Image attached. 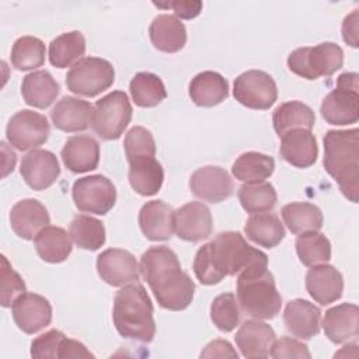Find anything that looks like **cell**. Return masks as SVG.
<instances>
[{
    "label": "cell",
    "instance_id": "18",
    "mask_svg": "<svg viewBox=\"0 0 359 359\" xmlns=\"http://www.w3.org/2000/svg\"><path fill=\"white\" fill-rule=\"evenodd\" d=\"M306 289L309 294L321 306L331 304L342 296V273L335 266L328 264L310 266L306 275Z\"/></svg>",
    "mask_w": 359,
    "mask_h": 359
},
{
    "label": "cell",
    "instance_id": "2",
    "mask_svg": "<svg viewBox=\"0 0 359 359\" xmlns=\"http://www.w3.org/2000/svg\"><path fill=\"white\" fill-rule=\"evenodd\" d=\"M139 271L160 307L180 311L192 303L195 283L181 269L180 259L171 248L157 245L146 250L140 257Z\"/></svg>",
    "mask_w": 359,
    "mask_h": 359
},
{
    "label": "cell",
    "instance_id": "35",
    "mask_svg": "<svg viewBox=\"0 0 359 359\" xmlns=\"http://www.w3.org/2000/svg\"><path fill=\"white\" fill-rule=\"evenodd\" d=\"M86 52V38L80 31L60 34L49 43V62L57 69L73 66Z\"/></svg>",
    "mask_w": 359,
    "mask_h": 359
},
{
    "label": "cell",
    "instance_id": "28",
    "mask_svg": "<svg viewBox=\"0 0 359 359\" xmlns=\"http://www.w3.org/2000/svg\"><path fill=\"white\" fill-rule=\"evenodd\" d=\"M189 97L198 107H215L229 97V83L217 72H201L189 83Z\"/></svg>",
    "mask_w": 359,
    "mask_h": 359
},
{
    "label": "cell",
    "instance_id": "22",
    "mask_svg": "<svg viewBox=\"0 0 359 359\" xmlns=\"http://www.w3.org/2000/svg\"><path fill=\"white\" fill-rule=\"evenodd\" d=\"M279 154L286 163L299 168H307L318 157L317 140L311 130L292 129L282 135Z\"/></svg>",
    "mask_w": 359,
    "mask_h": 359
},
{
    "label": "cell",
    "instance_id": "47",
    "mask_svg": "<svg viewBox=\"0 0 359 359\" xmlns=\"http://www.w3.org/2000/svg\"><path fill=\"white\" fill-rule=\"evenodd\" d=\"M154 6L160 7V8H171L175 14V17L178 18H184V20H191L195 18L201 14L202 11V1L198 0H191V1H168V3H157L153 1Z\"/></svg>",
    "mask_w": 359,
    "mask_h": 359
},
{
    "label": "cell",
    "instance_id": "40",
    "mask_svg": "<svg viewBox=\"0 0 359 359\" xmlns=\"http://www.w3.org/2000/svg\"><path fill=\"white\" fill-rule=\"evenodd\" d=\"M294 245L300 262L306 266L327 264L331 258V243L318 231L302 233Z\"/></svg>",
    "mask_w": 359,
    "mask_h": 359
},
{
    "label": "cell",
    "instance_id": "30",
    "mask_svg": "<svg viewBox=\"0 0 359 359\" xmlns=\"http://www.w3.org/2000/svg\"><path fill=\"white\" fill-rule=\"evenodd\" d=\"M34 245L39 258L49 264H59L72 254V237L65 229L46 226L34 238Z\"/></svg>",
    "mask_w": 359,
    "mask_h": 359
},
{
    "label": "cell",
    "instance_id": "34",
    "mask_svg": "<svg viewBox=\"0 0 359 359\" xmlns=\"http://www.w3.org/2000/svg\"><path fill=\"white\" fill-rule=\"evenodd\" d=\"M282 219L293 234L318 231L323 227V212L310 202H292L282 208Z\"/></svg>",
    "mask_w": 359,
    "mask_h": 359
},
{
    "label": "cell",
    "instance_id": "42",
    "mask_svg": "<svg viewBox=\"0 0 359 359\" xmlns=\"http://www.w3.org/2000/svg\"><path fill=\"white\" fill-rule=\"evenodd\" d=\"M240 307L233 293H223L213 299L210 304V320L223 332L233 331L240 323Z\"/></svg>",
    "mask_w": 359,
    "mask_h": 359
},
{
    "label": "cell",
    "instance_id": "43",
    "mask_svg": "<svg viewBox=\"0 0 359 359\" xmlns=\"http://www.w3.org/2000/svg\"><path fill=\"white\" fill-rule=\"evenodd\" d=\"M125 154L128 161L144 156H156V142L151 132L143 126H133L123 140Z\"/></svg>",
    "mask_w": 359,
    "mask_h": 359
},
{
    "label": "cell",
    "instance_id": "7",
    "mask_svg": "<svg viewBox=\"0 0 359 359\" xmlns=\"http://www.w3.org/2000/svg\"><path fill=\"white\" fill-rule=\"evenodd\" d=\"M359 76L356 73H342L337 80V87L328 93L320 107L321 116L330 125H349L359 119Z\"/></svg>",
    "mask_w": 359,
    "mask_h": 359
},
{
    "label": "cell",
    "instance_id": "33",
    "mask_svg": "<svg viewBox=\"0 0 359 359\" xmlns=\"http://www.w3.org/2000/svg\"><path fill=\"white\" fill-rule=\"evenodd\" d=\"M272 123L279 136L292 129L311 130L316 123V114L302 101H286L275 108L272 114Z\"/></svg>",
    "mask_w": 359,
    "mask_h": 359
},
{
    "label": "cell",
    "instance_id": "21",
    "mask_svg": "<svg viewBox=\"0 0 359 359\" xmlns=\"http://www.w3.org/2000/svg\"><path fill=\"white\" fill-rule=\"evenodd\" d=\"M93 105L77 97L65 95L50 111V119L55 128L63 132L86 130L91 125Z\"/></svg>",
    "mask_w": 359,
    "mask_h": 359
},
{
    "label": "cell",
    "instance_id": "36",
    "mask_svg": "<svg viewBox=\"0 0 359 359\" xmlns=\"http://www.w3.org/2000/svg\"><path fill=\"white\" fill-rule=\"evenodd\" d=\"M273 170L275 160L271 156L258 151L243 153L231 165V172L236 180L245 184L261 182L269 178L273 174Z\"/></svg>",
    "mask_w": 359,
    "mask_h": 359
},
{
    "label": "cell",
    "instance_id": "14",
    "mask_svg": "<svg viewBox=\"0 0 359 359\" xmlns=\"http://www.w3.org/2000/svg\"><path fill=\"white\" fill-rule=\"evenodd\" d=\"M97 272L111 286H125L139 280V266L133 254L122 248H108L97 257Z\"/></svg>",
    "mask_w": 359,
    "mask_h": 359
},
{
    "label": "cell",
    "instance_id": "24",
    "mask_svg": "<svg viewBox=\"0 0 359 359\" xmlns=\"http://www.w3.org/2000/svg\"><path fill=\"white\" fill-rule=\"evenodd\" d=\"M137 222L143 236L150 241L170 240L174 233V210L160 199L146 202Z\"/></svg>",
    "mask_w": 359,
    "mask_h": 359
},
{
    "label": "cell",
    "instance_id": "8",
    "mask_svg": "<svg viewBox=\"0 0 359 359\" xmlns=\"http://www.w3.org/2000/svg\"><path fill=\"white\" fill-rule=\"evenodd\" d=\"M132 105L126 93L115 90L100 98L91 116L93 130L104 140H116L132 119Z\"/></svg>",
    "mask_w": 359,
    "mask_h": 359
},
{
    "label": "cell",
    "instance_id": "9",
    "mask_svg": "<svg viewBox=\"0 0 359 359\" xmlns=\"http://www.w3.org/2000/svg\"><path fill=\"white\" fill-rule=\"evenodd\" d=\"M115 80V70L111 62L95 57L84 56L76 62L66 74L67 88L77 95L95 97L108 90Z\"/></svg>",
    "mask_w": 359,
    "mask_h": 359
},
{
    "label": "cell",
    "instance_id": "41",
    "mask_svg": "<svg viewBox=\"0 0 359 359\" xmlns=\"http://www.w3.org/2000/svg\"><path fill=\"white\" fill-rule=\"evenodd\" d=\"M45 62V43L31 35L20 36L11 48V65L17 70H32Z\"/></svg>",
    "mask_w": 359,
    "mask_h": 359
},
{
    "label": "cell",
    "instance_id": "11",
    "mask_svg": "<svg viewBox=\"0 0 359 359\" xmlns=\"http://www.w3.org/2000/svg\"><path fill=\"white\" fill-rule=\"evenodd\" d=\"M236 101L251 109H269L278 98V87L272 76L262 70H247L233 84Z\"/></svg>",
    "mask_w": 359,
    "mask_h": 359
},
{
    "label": "cell",
    "instance_id": "3",
    "mask_svg": "<svg viewBox=\"0 0 359 359\" xmlns=\"http://www.w3.org/2000/svg\"><path fill=\"white\" fill-rule=\"evenodd\" d=\"M325 171L338 182L345 198L358 202L359 195V130H328L323 139Z\"/></svg>",
    "mask_w": 359,
    "mask_h": 359
},
{
    "label": "cell",
    "instance_id": "46",
    "mask_svg": "<svg viewBox=\"0 0 359 359\" xmlns=\"http://www.w3.org/2000/svg\"><path fill=\"white\" fill-rule=\"evenodd\" d=\"M269 355L275 359H283V358H297V359H310L311 353L306 344L290 338V337H282L280 339H275L272 344Z\"/></svg>",
    "mask_w": 359,
    "mask_h": 359
},
{
    "label": "cell",
    "instance_id": "48",
    "mask_svg": "<svg viewBox=\"0 0 359 359\" xmlns=\"http://www.w3.org/2000/svg\"><path fill=\"white\" fill-rule=\"evenodd\" d=\"M69 358H94V355L81 342L65 337L59 346L57 359H69Z\"/></svg>",
    "mask_w": 359,
    "mask_h": 359
},
{
    "label": "cell",
    "instance_id": "38",
    "mask_svg": "<svg viewBox=\"0 0 359 359\" xmlns=\"http://www.w3.org/2000/svg\"><path fill=\"white\" fill-rule=\"evenodd\" d=\"M70 237L79 248L95 251L105 243L104 223L93 216L77 215L70 222Z\"/></svg>",
    "mask_w": 359,
    "mask_h": 359
},
{
    "label": "cell",
    "instance_id": "16",
    "mask_svg": "<svg viewBox=\"0 0 359 359\" xmlns=\"http://www.w3.org/2000/svg\"><path fill=\"white\" fill-rule=\"evenodd\" d=\"M20 172L25 184L34 191H42L56 182L60 175L57 157L43 149H32L22 156Z\"/></svg>",
    "mask_w": 359,
    "mask_h": 359
},
{
    "label": "cell",
    "instance_id": "26",
    "mask_svg": "<svg viewBox=\"0 0 359 359\" xmlns=\"http://www.w3.org/2000/svg\"><path fill=\"white\" fill-rule=\"evenodd\" d=\"M325 337L334 344L355 339L359 332V309L352 303H341L328 309L323 318Z\"/></svg>",
    "mask_w": 359,
    "mask_h": 359
},
{
    "label": "cell",
    "instance_id": "37",
    "mask_svg": "<svg viewBox=\"0 0 359 359\" xmlns=\"http://www.w3.org/2000/svg\"><path fill=\"white\" fill-rule=\"evenodd\" d=\"M129 91L135 104L142 108L156 107L167 97L163 80L150 72L136 73L129 83Z\"/></svg>",
    "mask_w": 359,
    "mask_h": 359
},
{
    "label": "cell",
    "instance_id": "27",
    "mask_svg": "<svg viewBox=\"0 0 359 359\" xmlns=\"http://www.w3.org/2000/svg\"><path fill=\"white\" fill-rule=\"evenodd\" d=\"M150 41L161 52H180L187 43V29L180 18L171 14H160L149 27Z\"/></svg>",
    "mask_w": 359,
    "mask_h": 359
},
{
    "label": "cell",
    "instance_id": "32",
    "mask_svg": "<svg viewBox=\"0 0 359 359\" xmlns=\"http://www.w3.org/2000/svg\"><path fill=\"white\" fill-rule=\"evenodd\" d=\"M244 233L252 243L273 248L285 238V227L275 213H254L244 226Z\"/></svg>",
    "mask_w": 359,
    "mask_h": 359
},
{
    "label": "cell",
    "instance_id": "45",
    "mask_svg": "<svg viewBox=\"0 0 359 359\" xmlns=\"http://www.w3.org/2000/svg\"><path fill=\"white\" fill-rule=\"evenodd\" d=\"M66 335L59 330H49L31 342V356L35 359L57 358L59 346Z\"/></svg>",
    "mask_w": 359,
    "mask_h": 359
},
{
    "label": "cell",
    "instance_id": "19",
    "mask_svg": "<svg viewBox=\"0 0 359 359\" xmlns=\"http://www.w3.org/2000/svg\"><path fill=\"white\" fill-rule=\"evenodd\" d=\"M50 222L48 209L38 199L18 201L10 210V226L13 231L24 238L32 240Z\"/></svg>",
    "mask_w": 359,
    "mask_h": 359
},
{
    "label": "cell",
    "instance_id": "25",
    "mask_svg": "<svg viewBox=\"0 0 359 359\" xmlns=\"http://www.w3.org/2000/svg\"><path fill=\"white\" fill-rule=\"evenodd\" d=\"M286 330L302 339H310L320 332L321 310L309 300H290L283 310Z\"/></svg>",
    "mask_w": 359,
    "mask_h": 359
},
{
    "label": "cell",
    "instance_id": "49",
    "mask_svg": "<svg viewBox=\"0 0 359 359\" xmlns=\"http://www.w3.org/2000/svg\"><path fill=\"white\" fill-rule=\"evenodd\" d=\"M238 353L233 349L231 344L226 339H215L209 342L201 352V358H236Z\"/></svg>",
    "mask_w": 359,
    "mask_h": 359
},
{
    "label": "cell",
    "instance_id": "20",
    "mask_svg": "<svg viewBox=\"0 0 359 359\" xmlns=\"http://www.w3.org/2000/svg\"><path fill=\"white\" fill-rule=\"evenodd\" d=\"M234 339L244 358H266L276 335L271 325L255 318L244 321L236 332Z\"/></svg>",
    "mask_w": 359,
    "mask_h": 359
},
{
    "label": "cell",
    "instance_id": "12",
    "mask_svg": "<svg viewBox=\"0 0 359 359\" xmlns=\"http://www.w3.org/2000/svg\"><path fill=\"white\" fill-rule=\"evenodd\" d=\"M50 133L45 115L31 109L15 112L6 128V136L11 146L18 150H29L43 144Z\"/></svg>",
    "mask_w": 359,
    "mask_h": 359
},
{
    "label": "cell",
    "instance_id": "1",
    "mask_svg": "<svg viewBox=\"0 0 359 359\" xmlns=\"http://www.w3.org/2000/svg\"><path fill=\"white\" fill-rule=\"evenodd\" d=\"M266 268V254L251 247L238 231L219 233L194 258V272L202 285H217L226 276Z\"/></svg>",
    "mask_w": 359,
    "mask_h": 359
},
{
    "label": "cell",
    "instance_id": "44",
    "mask_svg": "<svg viewBox=\"0 0 359 359\" xmlns=\"http://www.w3.org/2000/svg\"><path fill=\"white\" fill-rule=\"evenodd\" d=\"M25 293V282L17 273L4 255H1V297L3 307H10L14 300Z\"/></svg>",
    "mask_w": 359,
    "mask_h": 359
},
{
    "label": "cell",
    "instance_id": "29",
    "mask_svg": "<svg viewBox=\"0 0 359 359\" xmlns=\"http://www.w3.org/2000/svg\"><path fill=\"white\" fill-rule=\"evenodd\" d=\"M129 184L142 196L156 195L164 181L161 164L151 156H144L129 161Z\"/></svg>",
    "mask_w": 359,
    "mask_h": 359
},
{
    "label": "cell",
    "instance_id": "31",
    "mask_svg": "<svg viewBox=\"0 0 359 359\" xmlns=\"http://www.w3.org/2000/svg\"><path fill=\"white\" fill-rule=\"evenodd\" d=\"M59 84L48 70H36L27 74L21 83L24 101L35 108L45 109L59 95Z\"/></svg>",
    "mask_w": 359,
    "mask_h": 359
},
{
    "label": "cell",
    "instance_id": "23",
    "mask_svg": "<svg viewBox=\"0 0 359 359\" xmlns=\"http://www.w3.org/2000/svg\"><path fill=\"white\" fill-rule=\"evenodd\" d=\"M60 156L65 167L72 172L93 171L100 163V144L93 136L74 135L66 140Z\"/></svg>",
    "mask_w": 359,
    "mask_h": 359
},
{
    "label": "cell",
    "instance_id": "39",
    "mask_svg": "<svg viewBox=\"0 0 359 359\" xmlns=\"http://www.w3.org/2000/svg\"><path fill=\"white\" fill-rule=\"evenodd\" d=\"M238 201L247 213H264L275 208L278 195L271 182L261 181L243 184L237 192Z\"/></svg>",
    "mask_w": 359,
    "mask_h": 359
},
{
    "label": "cell",
    "instance_id": "4",
    "mask_svg": "<svg viewBox=\"0 0 359 359\" xmlns=\"http://www.w3.org/2000/svg\"><path fill=\"white\" fill-rule=\"evenodd\" d=\"M153 303L143 285L133 282L115 294L112 320L118 334L128 339L149 344L156 335Z\"/></svg>",
    "mask_w": 359,
    "mask_h": 359
},
{
    "label": "cell",
    "instance_id": "5",
    "mask_svg": "<svg viewBox=\"0 0 359 359\" xmlns=\"http://www.w3.org/2000/svg\"><path fill=\"white\" fill-rule=\"evenodd\" d=\"M237 302L245 314L257 320H271L279 314L282 296L268 268L237 275Z\"/></svg>",
    "mask_w": 359,
    "mask_h": 359
},
{
    "label": "cell",
    "instance_id": "10",
    "mask_svg": "<svg viewBox=\"0 0 359 359\" xmlns=\"http://www.w3.org/2000/svg\"><path fill=\"white\" fill-rule=\"evenodd\" d=\"M72 196L79 210L105 215L116 202V189L105 175L94 174L76 180L72 188Z\"/></svg>",
    "mask_w": 359,
    "mask_h": 359
},
{
    "label": "cell",
    "instance_id": "15",
    "mask_svg": "<svg viewBox=\"0 0 359 359\" xmlns=\"http://www.w3.org/2000/svg\"><path fill=\"white\" fill-rule=\"evenodd\" d=\"M15 325L25 334H35L52 321V306L49 300L36 293H22L11 304Z\"/></svg>",
    "mask_w": 359,
    "mask_h": 359
},
{
    "label": "cell",
    "instance_id": "13",
    "mask_svg": "<svg viewBox=\"0 0 359 359\" xmlns=\"http://www.w3.org/2000/svg\"><path fill=\"white\" fill-rule=\"evenodd\" d=\"M189 189L202 201L219 203L233 195L234 182L224 168L219 165H205L192 172Z\"/></svg>",
    "mask_w": 359,
    "mask_h": 359
},
{
    "label": "cell",
    "instance_id": "17",
    "mask_svg": "<svg viewBox=\"0 0 359 359\" xmlns=\"http://www.w3.org/2000/svg\"><path fill=\"white\" fill-rule=\"evenodd\" d=\"M212 229V213L202 202H188L174 210V231L181 240L201 241L210 236Z\"/></svg>",
    "mask_w": 359,
    "mask_h": 359
},
{
    "label": "cell",
    "instance_id": "6",
    "mask_svg": "<svg viewBox=\"0 0 359 359\" xmlns=\"http://www.w3.org/2000/svg\"><path fill=\"white\" fill-rule=\"evenodd\" d=\"M344 65V50L334 42H323L316 46H302L287 56V67L292 73L317 80L328 77Z\"/></svg>",
    "mask_w": 359,
    "mask_h": 359
},
{
    "label": "cell",
    "instance_id": "50",
    "mask_svg": "<svg viewBox=\"0 0 359 359\" xmlns=\"http://www.w3.org/2000/svg\"><path fill=\"white\" fill-rule=\"evenodd\" d=\"M342 38L352 48H358V10H353L344 18Z\"/></svg>",
    "mask_w": 359,
    "mask_h": 359
}]
</instances>
